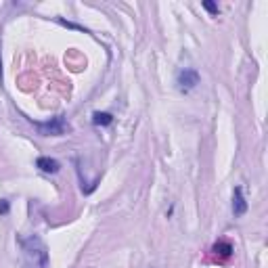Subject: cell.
<instances>
[{"label":"cell","instance_id":"ba28073f","mask_svg":"<svg viewBox=\"0 0 268 268\" xmlns=\"http://www.w3.org/2000/svg\"><path fill=\"white\" fill-rule=\"evenodd\" d=\"M203 9L207 11L209 15H214V17H218V13H220V9H218V5H214V3H209V0H205L203 3Z\"/></svg>","mask_w":268,"mask_h":268},{"label":"cell","instance_id":"6da1fadb","mask_svg":"<svg viewBox=\"0 0 268 268\" xmlns=\"http://www.w3.org/2000/svg\"><path fill=\"white\" fill-rule=\"evenodd\" d=\"M19 245L23 251V266L26 268H49V247L38 235L19 237Z\"/></svg>","mask_w":268,"mask_h":268},{"label":"cell","instance_id":"9c48e42d","mask_svg":"<svg viewBox=\"0 0 268 268\" xmlns=\"http://www.w3.org/2000/svg\"><path fill=\"white\" fill-rule=\"evenodd\" d=\"M9 209H11L9 201H7V199H0V216H7V214H9Z\"/></svg>","mask_w":268,"mask_h":268},{"label":"cell","instance_id":"8992f818","mask_svg":"<svg viewBox=\"0 0 268 268\" xmlns=\"http://www.w3.org/2000/svg\"><path fill=\"white\" fill-rule=\"evenodd\" d=\"M36 168L46 172V174H57L61 170V164L57 159H53V157H38L36 159Z\"/></svg>","mask_w":268,"mask_h":268},{"label":"cell","instance_id":"7a4b0ae2","mask_svg":"<svg viewBox=\"0 0 268 268\" xmlns=\"http://www.w3.org/2000/svg\"><path fill=\"white\" fill-rule=\"evenodd\" d=\"M34 126L38 128V134H42V136H63L72 130V126L67 124L63 115L51 118L49 122H34Z\"/></svg>","mask_w":268,"mask_h":268},{"label":"cell","instance_id":"52a82bcc","mask_svg":"<svg viewBox=\"0 0 268 268\" xmlns=\"http://www.w3.org/2000/svg\"><path fill=\"white\" fill-rule=\"evenodd\" d=\"M92 124L95 126H111L113 124V115L107 111H95L92 113Z\"/></svg>","mask_w":268,"mask_h":268},{"label":"cell","instance_id":"277c9868","mask_svg":"<svg viewBox=\"0 0 268 268\" xmlns=\"http://www.w3.org/2000/svg\"><path fill=\"white\" fill-rule=\"evenodd\" d=\"M245 212H247V201H245V197H243V189L237 186V189L232 191V214H235V218H239Z\"/></svg>","mask_w":268,"mask_h":268},{"label":"cell","instance_id":"5b68a950","mask_svg":"<svg viewBox=\"0 0 268 268\" xmlns=\"http://www.w3.org/2000/svg\"><path fill=\"white\" fill-rule=\"evenodd\" d=\"M232 245L228 241H218V243H214L212 245V253L218 258V262H226V260H230L232 258Z\"/></svg>","mask_w":268,"mask_h":268},{"label":"cell","instance_id":"3957f363","mask_svg":"<svg viewBox=\"0 0 268 268\" xmlns=\"http://www.w3.org/2000/svg\"><path fill=\"white\" fill-rule=\"evenodd\" d=\"M199 74H197V69H191V67H184L182 72L178 74L176 78V84H178V90L180 92H191L197 84H199Z\"/></svg>","mask_w":268,"mask_h":268}]
</instances>
